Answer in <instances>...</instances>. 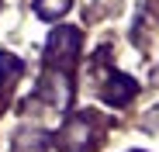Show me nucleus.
<instances>
[{
    "mask_svg": "<svg viewBox=\"0 0 159 152\" xmlns=\"http://www.w3.org/2000/svg\"><path fill=\"white\" fill-rule=\"evenodd\" d=\"M80 52V31L73 28H59L56 35L48 38V52H45V62L52 66H69Z\"/></svg>",
    "mask_w": 159,
    "mask_h": 152,
    "instance_id": "obj_1",
    "label": "nucleus"
},
{
    "mask_svg": "<svg viewBox=\"0 0 159 152\" xmlns=\"http://www.w3.org/2000/svg\"><path fill=\"white\" fill-rule=\"evenodd\" d=\"M69 4H73V0H35V11L42 17H59Z\"/></svg>",
    "mask_w": 159,
    "mask_h": 152,
    "instance_id": "obj_4",
    "label": "nucleus"
},
{
    "mask_svg": "<svg viewBox=\"0 0 159 152\" xmlns=\"http://www.w3.org/2000/svg\"><path fill=\"white\" fill-rule=\"evenodd\" d=\"M17 73H21V59L0 52V90H7V87L17 80Z\"/></svg>",
    "mask_w": 159,
    "mask_h": 152,
    "instance_id": "obj_3",
    "label": "nucleus"
},
{
    "mask_svg": "<svg viewBox=\"0 0 159 152\" xmlns=\"http://www.w3.org/2000/svg\"><path fill=\"white\" fill-rule=\"evenodd\" d=\"M131 93H135V80L114 73L111 83H107V90H104V100H111V104H125V100H131Z\"/></svg>",
    "mask_w": 159,
    "mask_h": 152,
    "instance_id": "obj_2",
    "label": "nucleus"
},
{
    "mask_svg": "<svg viewBox=\"0 0 159 152\" xmlns=\"http://www.w3.org/2000/svg\"><path fill=\"white\" fill-rule=\"evenodd\" d=\"M145 124H149V128H152V132H159V107H156V111H152V114L145 118Z\"/></svg>",
    "mask_w": 159,
    "mask_h": 152,
    "instance_id": "obj_5",
    "label": "nucleus"
}]
</instances>
